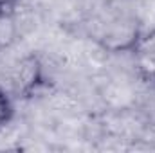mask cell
Segmentation results:
<instances>
[{"instance_id":"7a4b0ae2","label":"cell","mask_w":155,"mask_h":153,"mask_svg":"<svg viewBox=\"0 0 155 153\" xmlns=\"http://www.w3.org/2000/svg\"><path fill=\"white\" fill-rule=\"evenodd\" d=\"M11 83H13V90H15L16 97H20V99L35 97L45 86L47 74H45L43 61L38 54L31 52V54L22 56L16 61L13 74H11Z\"/></svg>"},{"instance_id":"3957f363","label":"cell","mask_w":155,"mask_h":153,"mask_svg":"<svg viewBox=\"0 0 155 153\" xmlns=\"http://www.w3.org/2000/svg\"><path fill=\"white\" fill-rule=\"evenodd\" d=\"M20 38V29L15 13H0V50L9 49Z\"/></svg>"},{"instance_id":"277c9868","label":"cell","mask_w":155,"mask_h":153,"mask_svg":"<svg viewBox=\"0 0 155 153\" xmlns=\"http://www.w3.org/2000/svg\"><path fill=\"white\" fill-rule=\"evenodd\" d=\"M15 117V103L13 97L0 86V130L5 128Z\"/></svg>"},{"instance_id":"5b68a950","label":"cell","mask_w":155,"mask_h":153,"mask_svg":"<svg viewBox=\"0 0 155 153\" xmlns=\"http://www.w3.org/2000/svg\"><path fill=\"white\" fill-rule=\"evenodd\" d=\"M20 0H0V13H15Z\"/></svg>"},{"instance_id":"8992f818","label":"cell","mask_w":155,"mask_h":153,"mask_svg":"<svg viewBox=\"0 0 155 153\" xmlns=\"http://www.w3.org/2000/svg\"><path fill=\"white\" fill-rule=\"evenodd\" d=\"M153 83H155V72H153Z\"/></svg>"},{"instance_id":"6da1fadb","label":"cell","mask_w":155,"mask_h":153,"mask_svg":"<svg viewBox=\"0 0 155 153\" xmlns=\"http://www.w3.org/2000/svg\"><path fill=\"white\" fill-rule=\"evenodd\" d=\"M146 41L141 24L135 18H119L108 24L97 43L108 52H135Z\"/></svg>"}]
</instances>
